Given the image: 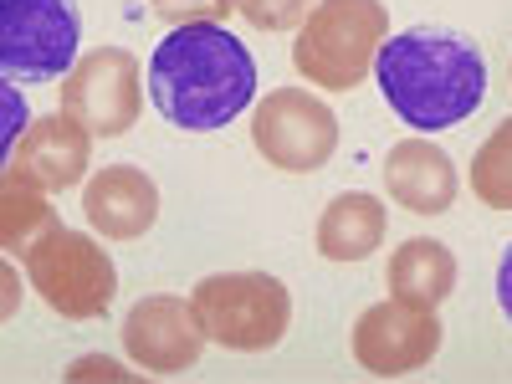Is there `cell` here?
<instances>
[{
    "label": "cell",
    "mask_w": 512,
    "mask_h": 384,
    "mask_svg": "<svg viewBox=\"0 0 512 384\" xmlns=\"http://www.w3.org/2000/svg\"><path fill=\"white\" fill-rule=\"evenodd\" d=\"M379 93L400 123L415 134H441L466 123L487 98V62L482 47L446 26H410L379 47L374 62Z\"/></svg>",
    "instance_id": "cell-1"
},
{
    "label": "cell",
    "mask_w": 512,
    "mask_h": 384,
    "mask_svg": "<svg viewBox=\"0 0 512 384\" xmlns=\"http://www.w3.org/2000/svg\"><path fill=\"white\" fill-rule=\"evenodd\" d=\"M149 98L185 134H210L251 108L256 62L226 21L175 26L149 57Z\"/></svg>",
    "instance_id": "cell-2"
},
{
    "label": "cell",
    "mask_w": 512,
    "mask_h": 384,
    "mask_svg": "<svg viewBox=\"0 0 512 384\" xmlns=\"http://www.w3.org/2000/svg\"><path fill=\"white\" fill-rule=\"evenodd\" d=\"M384 41H390L384 0H318L297 26L292 67L328 93H354L379 62Z\"/></svg>",
    "instance_id": "cell-3"
},
{
    "label": "cell",
    "mask_w": 512,
    "mask_h": 384,
    "mask_svg": "<svg viewBox=\"0 0 512 384\" xmlns=\"http://www.w3.org/2000/svg\"><path fill=\"white\" fill-rule=\"evenodd\" d=\"M210 344L231 354H267L292 323V292L267 272H216L190 292Z\"/></svg>",
    "instance_id": "cell-4"
},
{
    "label": "cell",
    "mask_w": 512,
    "mask_h": 384,
    "mask_svg": "<svg viewBox=\"0 0 512 384\" xmlns=\"http://www.w3.org/2000/svg\"><path fill=\"white\" fill-rule=\"evenodd\" d=\"M26 277H31L41 303L72 323L103 318L113 308V292H118L113 256L93 236L67 231V226H52L26 251Z\"/></svg>",
    "instance_id": "cell-5"
},
{
    "label": "cell",
    "mask_w": 512,
    "mask_h": 384,
    "mask_svg": "<svg viewBox=\"0 0 512 384\" xmlns=\"http://www.w3.org/2000/svg\"><path fill=\"white\" fill-rule=\"evenodd\" d=\"M72 0H0V72L6 82H57L77 67Z\"/></svg>",
    "instance_id": "cell-6"
},
{
    "label": "cell",
    "mask_w": 512,
    "mask_h": 384,
    "mask_svg": "<svg viewBox=\"0 0 512 384\" xmlns=\"http://www.w3.org/2000/svg\"><path fill=\"white\" fill-rule=\"evenodd\" d=\"M251 144L267 164L287 169V175H313L338 149V118L308 88H272L256 103Z\"/></svg>",
    "instance_id": "cell-7"
},
{
    "label": "cell",
    "mask_w": 512,
    "mask_h": 384,
    "mask_svg": "<svg viewBox=\"0 0 512 384\" xmlns=\"http://www.w3.org/2000/svg\"><path fill=\"white\" fill-rule=\"evenodd\" d=\"M144 108V72L128 47H98L62 77V113L88 123L93 134L118 139L139 123Z\"/></svg>",
    "instance_id": "cell-8"
},
{
    "label": "cell",
    "mask_w": 512,
    "mask_h": 384,
    "mask_svg": "<svg viewBox=\"0 0 512 384\" xmlns=\"http://www.w3.org/2000/svg\"><path fill=\"white\" fill-rule=\"evenodd\" d=\"M436 349H441V318L400 303V297H384V303L364 308L354 323V359L374 379L415 374L436 359Z\"/></svg>",
    "instance_id": "cell-9"
},
{
    "label": "cell",
    "mask_w": 512,
    "mask_h": 384,
    "mask_svg": "<svg viewBox=\"0 0 512 384\" xmlns=\"http://www.w3.org/2000/svg\"><path fill=\"white\" fill-rule=\"evenodd\" d=\"M123 349L149 374H185L200 364L205 328L195 318V303L185 297H139L123 318Z\"/></svg>",
    "instance_id": "cell-10"
},
{
    "label": "cell",
    "mask_w": 512,
    "mask_h": 384,
    "mask_svg": "<svg viewBox=\"0 0 512 384\" xmlns=\"http://www.w3.org/2000/svg\"><path fill=\"white\" fill-rule=\"evenodd\" d=\"M82 216L103 241H139L159 221V185L134 164H108L82 190Z\"/></svg>",
    "instance_id": "cell-11"
},
{
    "label": "cell",
    "mask_w": 512,
    "mask_h": 384,
    "mask_svg": "<svg viewBox=\"0 0 512 384\" xmlns=\"http://www.w3.org/2000/svg\"><path fill=\"white\" fill-rule=\"evenodd\" d=\"M384 190L395 205H405L410 216H441L456 205L461 175L441 144L431 139H400L384 154Z\"/></svg>",
    "instance_id": "cell-12"
},
{
    "label": "cell",
    "mask_w": 512,
    "mask_h": 384,
    "mask_svg": "<svg viewBox=\"0 0 512 384\" xmlns=\"http://www.w3.org/2000/svg\"><path fill=\"white\" fill-rule=\"evenodd\" d=\"M26 175L41 185V190H72L88 180V164H93V128L77 123L72 113H47L26 128V139L16 149V159Z\"/></svg>",
    "instance_id": "cell-13"
},
{
    "label": "cell",
    "mask_w": 512,
    "mask_h": 384,
    "mask_svg": "<svg viewBox=\"0 0 512 384\" xmlns=\"http://www.w3.org/2000/svg\"><path fill=\"white\" fill-rule=\"evenodd\" d=\"M390 297L410 308H425L436 313L446 297L456 292V256L446 241H431V236H410L405 246H395L390 256Z\"/></svg>",
    "instance_id": "cell-14"
},
{
    "label": "cell",
    "mask_w": 512,
    "mask_h": 384,
    "mask_svg": "<svg viewBox=\"0 0 512 384\" xmlns=\"http://www.w3.org/2000/svg\"><path fill=\"white\" fill-rule=\"evenodd\" d=\"M384 226H390V216H384V205L374 195H364V190L338 195V200H328L323 221H318V251L328 262H364V256L379 251Z\"/></svg>",
    "instance_id": "cell-15"
},
{
    "label": "cell",
    "mask_w": 512,
    "mask_h": 384,
    "mask_svg": "<svg viewBox=\"0 0 512 384\" xmlns=\"http://www.w3.org/2000/svg\"><path fill=\"white\" fill-rule=\"evenodd\" d=\"M52 226L57 210L47 205V190L21 164H11L6 180H0V241H6V251H31Z\"/></svg>",
    "instance_id": "cell-16"
},
{
    "label": "cell",
    "mask_w": 512,
    "mask_h": 384,
    "mask_svg": "<svg viewBox=\"0 0 512 384\" xmlns=\"http://www.w3.org/2000/svg\"><path fill=\"white\" fill-rule=\"evenodd\" d=\"M472 195L492 210H512V118L497 123L472 154Z\"/></svg>",
    "instance_id": "cell-17"
},
{
    "label": "cell",
    "mask_w": 512,
    "mask_h": 384,
    "mask_svg": "<svg viewBox=\"0 0 512 384\" xmlns=\"http://www.w3.org/2000/svg\"><path fill=\"white\" fill-rule=\"evenodd\" d=\"M313 6H318V0H241V16L256 31H292V26L308 21Z\"/></svg>",
    "instance_id": "cell-18"
},
{
    "label": "cell",
    "mask_w": 512,
    "mask_h": 384,
    "mask_svg": "<svg viewBox=\"0 0 512 384\" xmlns=\"http://www.w3.org/2000/svg\"><path fill=\"white\" fill-rule=\"evenodd\" d=\"M149 6L169 26H195V21H226L231 11H241V0H149Z\"/></svg>",
    "instance_id": "cell-19"
},
{
    "label": "cell",
    "mask_w": 512,
    "mask_h": 384,
    "mask_svg": "<svg viewBox=\"0 0 512 384\" xmlns=\"http://www.w3.org/2000/svg\"><path fill=\"white\" fill-rule=\"evenodd\" d=\"M497 303H502V313L512 318V246L502 251V262H497Z\"/></svg>",
    "instance_id": "cell-20"
},
{
    "label": "cell",
    "mask_w": 512,
    "mask_h": 384,
    "mask_svg": "<svg viewBox=\"0 0 512 384\" xmlns=\"http://www.w3.org/2000/svg\"><path fill=\"white\" fill-rule=\"evenodd\" d=\"M88 374H118V364H113V359H82V364L72 369V379H88Z\"/></svg>",
    "instance_id": "cell-21"
}]
</instances>
